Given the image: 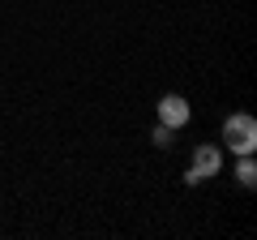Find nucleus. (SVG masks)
Returning <instances> with one entry per match:
<instances>
[{
    "instance_id": "f257e3e1",
    "label": "nucleus",
    "mask_w": 257,
    "mask_h": 240,
    "mask_svg": "<svg viewBox=\"0 0 257 240\" xmlns=\"http://www.w3.org/2000/svg\"><path fill=\"white\" fill-rule=\"evenodd\" d=\"M223 142H227L236 155H253L257 150V120L248 111H236V116L223 120Z\"/></svg>"
},
{
    "instance_id": "f03ea898",
    "label": "nucleus",
    "mask_w": 257,
    "mask_h": 240,
    "mask_svg": "<svg viewBox=\"0 0 257 240\" xmlns=\"http://www.w3.org/2000/svg\"><path fill=\"white\" fill-rule=\"evenodd\" d=\"M219 167H223V150L219 146H197V150H193L189 172H184V180H189V185H202V180L219 176Z\"/></svg>"
},
{
    "instance_id": "7ed1b4c3",
    "label": "nucleus",
    "mask_w": 257,
    "mask_h": 240,
    "mask_svg": "<svg viewBox=\"0 0 257 240\" xmlns=\"http://www.w3.org/2000/svg\"><path fill=\"white\" fill-rule=\"evenodd\" d=\"M159 125H167V129L189 125V103H184L180 94H163V99H159Z\"/></svg>"
},
{
    "instance_id": "20e7f679",
    "label": "nucleus",
    "mask_w": 257,
    "mask_h": 240,
    "mask_svg": "<svg viewBox=\"0 0 257 240\" xmlns=\"http://www.w3.org/2000/svg\"><path fill=\"white\" fill-rule=\"evenodd\" d=\"M236 180H240L244 189L257 185V163H253V155H240V163H236Z\"/></svg>"
},
{
    "instance_id": "39448f33",
    "label": "nucleus",
    "mask_w": 257,
    "mask_h": 240,
    "mask_svg": "<svg viewBox=\"0 0 257 240\" xmlns=\"http://www.w3.org/2000/svg\"><path fill=\"white\" fill-rule=\"evenodd\" d=\"M172 133H176V129H167V125H159V129L150 133V142H155L159 150H167V146H172Z\"/></svg>"
}]
</instances>
